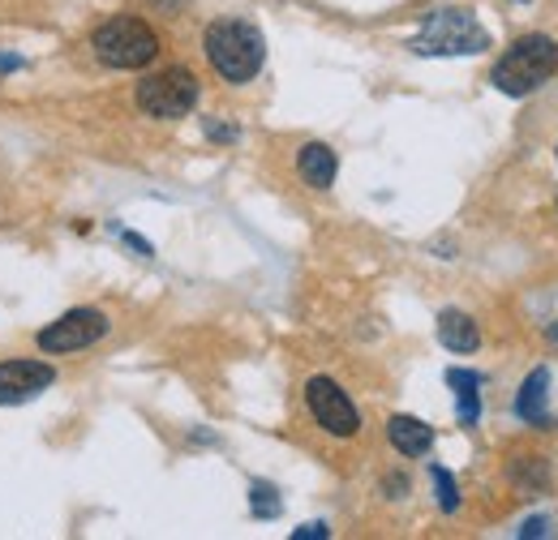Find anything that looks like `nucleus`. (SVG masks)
I'll return each instance as SVG.
<instances>
[{
	"label": "nucleus",
	"instance_id": "nucleus-11",
	"mask_svg": "<svg viewBox=\"0 0 558 540\" xmlns=\"http://www.w3.org/2000/svg\"><path fill=\"white\" fill-rule=\"evenodd\" d=\"M546 386H550V373H546V369H533V373L524 378L520 395H515V416H520V420H529V425H537V429H546V425H550V412H546Z\"/></svg>",
	"mask_w": 558,
	"mask_h": 540
},
{
	"label": "nucleus",
	"instance_id": "nucleus-8",
	"mask_svg": "<svg viewBox=\"0 0 558 540\" xmlns=\"http://www.w3.org/2000/svg\"><path fill=\"white\" fill-rule=\"evenodd\" d=\"M57 369L44 360H0V407H17L52 391Z\"/></svg>",
	"mask_w": 558,
	"mask_h": 540
},
{
	"label": "nucleus",
	"instance_id": "nucleus-17",
	"mask_svg": "<svg viewBox=\"0 0 558 540\" xmlns=\"http://www.w3.org/2000/svg\"><path fill=\"white\" fill-rule=\"evenodd\" d=\"M292 537H296V540H305V537H331V532H327V524H310V528H296Z\"/></svg>",
	"mask_w": 558,
	"mask_h": 540
},
{
	"label": "nucleus",
	"instance_id": "nucleus-13",
	"mask_svg": "<svg viewBox=\"0 0 558 540\" xmlns=\"http://www.w3.org/2000/svg\"><path fill=\"white\" fill-rule=\"evenodd\" d=\"M447 382L456 386V400H460V425H477V416H482V378L469 373V369H447Z\"/></svg>",
	"mask_w": 558,
	"mask_h": 540
},
{
	"label": "nucleus",
	"instance_id": "nucleus-2",
	"mask_svg": "<svg viewBox=\"0 0 558 540\" xmlns=\"http://www.w3.org/2000/svg\"><path fill=\"white\" fill-rule=\"evenodd\" d=\"M555 73H558L555 39H550V35H524V39H515V44L498 57V65H494V73H489V82H494L502 95L524 99V95H533L537 86H546Z\"/></svg>",
	"mask_w": 558,
	"mask_h": 540
},
{
	"label": "nucleus",
	"instance_id": "nucleus-9",
	"mask_svg": "<svg viewBox=\"0 0 558 540\" xmlns=\"http://www.w3.org/2000/svg\"><path fill=\"white\" fill-rule=\"evenodd\" d=\"M296 172H301V181L310 189H331L336 185V172H340V159H336V150L327 142H310L296 155Z\"/></svg>",
	"mask_w": 558,
	"mask_h": 540
},
{
	"label": "nucleus",
	"instance_id": "nucleus-18",
	"mask_svg": "<svg viewBox=\"0 0 558 540\" xmlns=\"http://www.w3.org/2000/svg\"><path fill=\"white\" fill-rule=\"evenodd\" d=\"M159 4H168V9H177V4H181V0H159Z\"/></svg>",
	"mask_w": 558,
	"mask_h": 540
},
{
	"label": "nucleus",
	"instance_id": "nucleus-16",
	"mask_svg": "<svg viewBox=\"0 0 558 540\" xmlns=\"http://www.w3.org/2000/svg\"><path fill=\"white\" fill-rule=\"evenodd\" d=\"M542 532H550V519H529V524L520 528V537H542Z\"/></svg>",
	"mask_w": 558,
	"mask_h": 540
},
{
	"label": "nucleus",
	"instance_id": "nucleus-12",
	"mask_svg": "<svg viewBox=\"0 0 558 540\" xmlns=\"http://www.w3.org/2000/svg\"><path fill=\"white\" fill-rule=\"evenodd\" d=\"M438 339H442V347H451V352H477V343H482V335H477V322L464 314V309H442L438 314Z\"/></svg>",
	"mask_w": 558,
	"mask_h": 540
},
{
	"label": "nucleus",
	"instance_id": "nucleus-5",
	"mask_svg": "<svg viewBox=\"0 0 558 540\" xmlns=\"http://www.w3.org/2000/svg\"><path fill=\"white\" fill-rule=\"evenodd\" d=\"M138 108L155 121H181L198 108V77L190 69H159L138 82Z\"/></svg>",
	"mask_w": 558,
	"mask_h": 540
},
{
	"label": "nucleus",
	"instance_id": "nucleus-10",
	"mask_svg": "<svg viewBox=\"0 0 558 540\" xmlns=\"http://www.w3.org/2000/svg\"><path fill=\"white\" fill-rule=\"evenodd\" d=\"M387 438H391V446L400 451V455H409V459H417V455H429V446H434V429L417 420V416H391L387 420Z\"/></svg>",
	"mask_w": 558,
	"mask_h": 540
},
{
	"label": "nucleus",
	"instance_id": "nucleus-4",
	"mask_svg": "<svg viewBox=\"0 0 558 540\" xmlns=\"http://www.w3.org/2000/svg\"><path fill=\"white\" fill-rule=\"evenodd\" d=\"M90 48H95V57L108 69H146L159 57V35L142 17L121 13V17H108L95 30Z\"/></svg>",
	"mask_w": 558,
	"mask_h": 540
},
{
	"label": "nucleus",
	"instance_id": "nucleus-1",
	"mask_svg": "<svg viewBox=\"0 0 558 540\" xmlns=\"http://www.w3.org/2000/svg\"><path fill=\"white\" fill-rule=\"evenodd\" d=\"M207 61L232 86L254 82L263 61H267V39L245 17H219L207 26Z\"/></svg>",
	"mask_w": 558,
	"mask_h": 540
},
{
	"label": "nucleus",
	"instance_id": "nucleus-7",
	"mask_svg": "<svg viewBox=\"0 0 558 540\" xmlns=\"http://www.w3.org/2000/svg\"><path fill=\"white\" fill-rule=\"evenodd\" d=\"M305 404L314 412V420H318L327 433H336V438H352V433L361 429V412L352 407V400L331 382V378H310Z\"/></svg>",
	"mask_w": 558,
	"mask_h": 540
},
{
	"label": "nucleus",
	"instance_id": "nucleus-15",
	"mask_svg": "<svg viewBox=\"0 0 558 540\" xmlns=\"http://www.w3.org/2000/svg\"><path fill=\"white\" fill-rule=\"evenodd\" d=\"M434 484H438V506L451 515V511L460 506V493H456V480H451V472H447V468H434Z\"/></svg>",
	"mask_w": 558,
	"mask_h": 540
},
{
	"label": "nucleus",
	"instance_id": "nucleus-6",
	"mask_svg": "<svg viewBox=\"0 0 558 540\" xmlns=\"http://www.w3.org/2000/svg\"><path fill=\"white\" fill-rule=\"evenodd\" d=\"M108 327L112 322L99 309H70L65 318H57L52 327L39 331V352H48V356L82 352V347H90V343H99V339L108 335Z\"/></svg>",
	"mask_w": 558,
	"mask_h": 540
},
{
	"label": "nucleus",
	"instance_id": "nucleus-14",
	"mask_svg": "<svg viewBox=\"0 0 558 540\" xmlns=\"http://www.w3.org/2000/svg\"><path fill=\"white\" fill-rule=\"evenodd\" d=\"M250 502H254V515H258V519H276L279 515L276 489H271V484H263V480L254 484V498H250Z\"/></svg>",
	"mask_w": 558,
	"mask_h": 540
},
{
	"label": "nucleus",
	"instance_id": "nucleus-3",
	"mask_svg": "<svg viewBox=\"0 0 558 540\" xmlns=\"http://www.w3.org/2000/svg\"><path fill=\"white\" fill-rule=\"evenodd\" d=\"M489 48V35L464 9H438L425 17V26L413 39V52L421 57H477Z\"/></svg>",
	"mask_w": 558,
	"mask_h": 540
}]
</instances>
